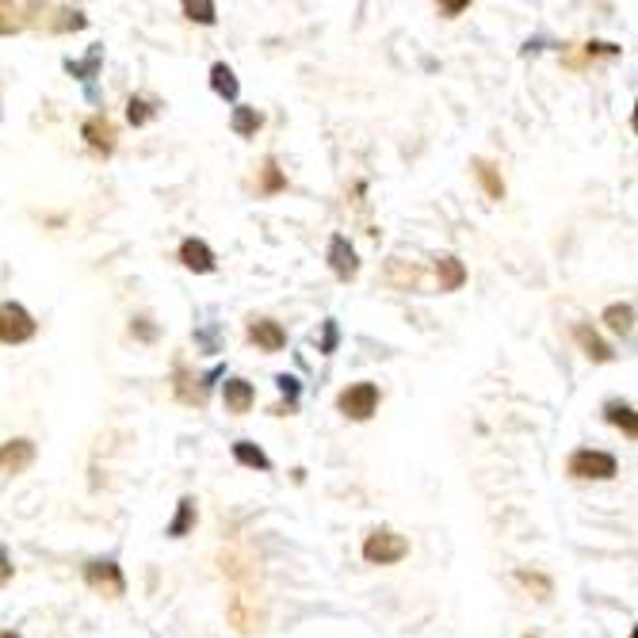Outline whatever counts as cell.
I'll list each match as a JSON object with an SVG mask.
<instances>
[{
	"mask_svg": "<svg viewBox=\"0 0 638 638\" xmlns=\"http://www.w3.org/2000/svg\"><path fill=\"white\" fill-rule=\"evenodd\" d=\"M566 470H570V478H577V482H608V478H616L619 474V459L612 451L581 447V451L570 455Z\"/></svg>",
	"mask_w": 638,
	"mask_h": 638,
	"instance_id": "1",
	"label": "cell"
},
{
	"mask_svg": "<svg viewBox=\"0 0 638 638\" xmlns=\"http://www.w3.org/2000/svg\"><path fill=\"white\" fill-rule=\"evenodd\" d=\"M405 554H409V543L398 532H390V528H379V532H371L363 539V558L371 566H394V562H402Z\"/></svg>",
	"mask_w": 638,
	"mask_h": 638,
	"instance_id": "2",
	"label": "cell"
},
{
	"mask_svg": "<svg viewBox=\"0 0 638 638\" xmlns=\"http://www.w3.org/2000/svg\"><path fill=\"white\" fill-rule=\"evenodd\" d=\"M379 386L375 383H352L348 390H341V398H337V409H341L348 421H371L375 417V409H379Z\"/></svg>",
	"mask_w": 638,
	"mask_h": 638,
	"instance_id": "3",
	"label": "cell"
},
{
	"mask_svg": "<svg viewBox=\"0 0 638 638\" xmlns=\"http://www.w3.org/2000/svg\"><path fill=\"white\" fill-rule=\"evenodd\" d=\"M35 333L39 325L20 302H0V344H27Z\"/></svg>",
	"mask_w": 638,
	"mask_h": 638,
	"instance_id": "4",
	"label": "cell"
},
{
	"mask_svg": "<svg viewBox=\"0 0 638 638\" xmlns=\"http://www.w3.org/2000/svg\"><path fill=\"white\" fill-rule=\"evenodd\" d=\"M85 581L96 589V593H104V596H123L127 593V577H123V570L111 562V558H96V562H88L85 566Z\"/></svg>",
	"mask_w": 638,
	"mask_h": 638,
	"instance_id": "5",
	"label": "cell"
},
{
	"mask_svg": "<svg viewBox=\"0 0 638 638\" xmlns=\"http://www.w3.org/2000/svg\"><path fill=\"white\" fill-rule=\"evenodd\" d=\"M329 268H333V276L337 279H356V272H360V256H356V249H352V241L348 237H333L329 241Z\"/></svg>",
	"mask_w": 638,
	"mask_h": 638,
	"instance_id": "6",
	"label": "cell"
},
{
	"mask_svg": "<svg viewBox=\"0 0 638 638\" xmlns=\"http://www.w3.org/2000/svg\"><path fill=\"white\" fill-rule=\"evenodd\" d=\"M180 264H184L188 272H199V276H211L214 268H218L211 245H207V241H199V237H188V241L180 245Z\"/></svg>",
	"mask_w": 638,
	"mask_h": 638,
	"instance_id": "7",
	"label": "cell"
},
{
	"mask_svg": "<svg viewBox=\"0 0 638 638\" xmlns=\"http://www.w3.org/2000/svg\"><path fill=\"white\" fill-rule=\"evenodd\" d=\"M249 341H253L260 352H283L287 333H283V325H279V321L256 318L253 325H249Z\"/></svg>",
	"mask_w": 638,
	"mask_h": 638,
	"instance_id": "8",
	"label": "cell"
},
{
	"mask_svg": "<svg viewBox=\"0 0 638 638\" xmlns=\"http://www.w3.org/2000/svg\"><path fill=\"white\" fill-rule=\"evenodd\" d=\"M81 134H85V142L96 149V153H115V127H111L107 115H92V119H85Z\"/></svg>",
	"mask_w": 638,
	"mask_h": 638,
	"instance_id": "9",
	"label": "cell"
},
{
	"mask_svg": "<svg viewBox=\"0 0 638 638\" xmlns=\"http://www.w3.org/2000/svg\"><path fill=\"white\" fill-rule=\"evenodd\" d=\"M470 169H474V180L482 184V192H486L490 203H501V199H505V180H501L497 165H490L486 157H474V161H470Z\"/></svg>",
	"mask_w": 638,
	"mask_h": 638,
	"instance_id": "10",
	"label": "cell"
},
{
	"mask_svg": "<svg viewBox=\"0 0 638 638\" xmlns=\"http://www.w3.org/2000/svg\"><path fill=\"white\" fill-rule=\"evenodd\" d=\"M222 402H226V409L230 413H249L253 409V402H256V390H253V383H245V379H226L222 383Z\"/></svg>",
	"mask_w": 638,
	"mask_h": 638,
	"instance_id": "11",
	"label": "cell"
},
{
	"mask_svg": "<svg viewBox=\"0 0 638 638\" xmlns=\"http://www.w3.org/2000/svg\"><path fill=\"white\" fill-rule=\"evenodd\" d=\"M574 341L581 344V352H585V356H589L593 363H612V360H616V352L600 341V337H596L585 321H577V325H574Z\"/></svg>",
	"mask_w": 638,
	"mask_h": 638,
	"instance_id": "12",
	"label": "cell"
},
{
	"mask_svg": "<svg viewBox=\"0 0 638 638\" xmlns=\"http://www.w3.org/2000/svg\"><path fill=\"white\" fill-rule=\"evenodd\" d=\"M436 276H440V291H459L467 283V268L455 253L436 256Z\"/></svg>",
	"mask_w": 638,
	"mask_h": 638,
	"instance_id": "13",
	"label": "cell"
},
{
	"mask_svg": "<svg viewBox=\"0 0 638 638\" xmlns=\"http://www.w3.org/2000/svg\"><path fill=\"white\" fill-rule=\"evenodd\" d=\"M100 65H104V46H92L81 62H65V73L69 77H77V81H85V85H92L96 81V73H100Z\"/></svg>",
	"mask_w": 638,
	"mask_h": 638,
	"instance_id": "14",
	"label": "cell"
},
{
	"mask_svg": "<svg viewBox=\"0 0 638 638\" xmlns=\"http://www.w3.org/2000/svg\"><path fill=\"white\" fill-rule=\"evenodd\" d=\"M31 459H35V444H31V440H12V444L0 451V463L12 470V474H20L23 467H31Z\"/></svg>",
	"mask_w": 638,
	"mask_h": 638,
	"instance_id": "15",
	"label": "cell"
},
{
	"mask_svg": "<svg viewBox=\"0 0 638 638\" xmlns=\"http://www.w3.org/2000/svg\"><path fill=\"white\" fill-rule=\"evenodd\" d=\"M604 325L619 333V337H627L631 329H635V306L631 302H612L608 310H604Z\"/></svg>",
	"mask_w": 638,
	"mask_h": 638,
	"instance_id": "16",
	"label": "cell"
},
{
	"mask_svg": "<svg viewBox=\"0 0 638 638\" xmlns=\"http://www.w3.org/2000/svg\"><path fill=\"white\" fill-rule=\"evenodd\" d=\"M211 88L222 96V100H230V104H237V96H241V85H237L234 69H230L226 62H218L211 69Z\"/></svg>",
	"mask_w": 638,
	"mask_h": 638,
	"instance_id": "17",
	"label": "cell"
},
{
	"mask_svg": "<svg viewBox=\"0 0 638 638\" xmlns=\"http://www.w3.org/2000/svg\"><path fill=\"white\" fill-rule=\"evenodd\" d=\"M195 497H180V505H176V516L169 520V539H184V535L195 528Z\"/></svg>",
	"mask_w": 638,
	"mask_h": 638,
	"instance_id": "18",
	"label": "cell"
},
{
	"mask_svg": "<svg viewBox=\"0 0 638 638\" xmlns=\"http://www.w3.org/2000/svg\"><path fill=\"white\" fill-rule=\"evenodd\" d=\"M604 417H608V425L623 428L627 436H638V417H635V405L627 402H608L604 405Z\"/></svg>",
	"mask_w": 638,
	"mask_h": 638,
	"instance_id": "19",
	"label": "cell"
},
{
	"mask_svg": "<svg viewBox=\"0 0 638 638\" xmlns=\"http://www.w3.org/2000/svg\"><path fill=\"white\" fill-rule=\"evenodd\" d=\"M260 111L256 107H245V104H237L234 107V115H230V130H234L237 138H253L256 130H260Z\"/></svg>",
	"mask_w": 638,
	"mask_h": 638,
	"instance_id": "20",
	"label": "cell"
},
{
	"mask_svg": "<svg viewBox=\"0 0 638 638\" xmlns=\"http://www.w3.org/2000/svg\"><path fill=\"white\" fill-rule=\"evenodd\" d=\"M234 459L241 463V467H249V470H264V474L272 470V459H268V455H264V451H260L256 444H249V440H237V444H234Z\"/></svg>",
	"mask_w": 638,
	"mask_h": 638,
	"instance_id": "21",
	"label": "cell"
},
{
	"mask_svg": "<svg viewBox=\"0 0 638 638\" xmlns=\"http://www.w3.org/2000/svg\"><path fill=\"white\" fill-rule=\"evenodd\" d=\"M27 8L23 4H8V0H0V35H16L27 27V16H23Z\"/></svg>",
	"mask_w": 638,
	"mask_h": 638,
	"instance_id": "22",
	"label": "cell"
},
{
	"mask_svg": "<svg viewBox=\"0 0 638 638\" xmlns=\"http://www.w3.org/2000/svg\"><path fill=\"white\" fill-rule=\"evenodd\" d=\"M287 188V176L279 172V161L276 157H268L264 161V169H260V195H276Z\"/></svg>",
	"mask_w": 638,
	"mask_h": 638,
	"instance_id": "23",
	"label": "cell"
},
{
	"mask_svg": "<svg viewBox=\"0 0 638 638\" xmlns=\"http://www.w3.org/2000/svg\"><path fill=\"white\" fill-rule=\"evenodd\" d=\"M184 16L203 23V27H211V23L218 20V8H214L211 0H188V4H184Z\"/></svg>",
	"mask_w": 638,
	"mask_h": 638,
	"instance_id": "24",
	"label": "cell"
},
{
	"mask_svg": "<svg viewBox=\"0 0 638 638\" xmlns=\"http://www.w3.org/2000/svg\"><path fill=\"white\" fill-rule=\"evenodd\" d=\"M54 31H85L88 20H85V12H77V8H62L58 12V20L50 23Z\"/></svg>",
	"mask_w": 638,
	"mask_h": 638,
	"instance_id": "25",
	"label": "cell"
},
{
	"mask_svg": "<svg viewBox=\"0 0 638 638\" xmlns=\"http://www.w3.org/2000/svg\"><path fill=\"white\" fill-rule=\"evenodd\" d=\"M127 119H130V127H146L149 119H153V104H149V100H142V96H130Z\"/></svg>",
	"mask_w": 638,
	"mask_h": 638,
	"instance_id": "26",
	"label": "cell"
},
{
	"mask_svg": "<svg viewBox=\"0 0 638 638\" xmlns=\"http://www.w3.org/2000/svg\"><path fill=\"white\" fill-rule=\"evenodd\" d=\"M276 386L287 394V405L283 409H276V413H295V405H298V394H302V386H298L295 375H276Z\"/></svg>",
	"mask_w": 638,
	"mask_h": 638,
	"instance_id": "27",
	"label": "cell"
},
{
	"mask_svg": "<svg viewBox=\"0 0 638 638\" xmlns=\"http://www.w3.org/2000/svg\"><path fill=\"white\" fill-rule=\"evenodd\" d=\"M516 577H520V581H524L528 589H535V593H539V600H547V596H551V581H547L543 574H532V570H520Z\"/></svg>",
	"mask_w": 638,
	"mask_h": 638,
	"instance_id": "28",
	"label": "cell"
},
{
	"mask_svg": "<svg viewBox=\"0 0 638 638\" xmlns=\"http://www.w3.org/2000/svg\"><path fill=\"white\" fill-rule=\"evenodd\" d=\"M337 341H341L337 321H325V325H321V352H325V356H329V352H337Z\"/></svg>",
	"mask_w": 638,
	"mask_h": 638,
	"instance_id": "29",
	"label": "cell"
},
{
	"mask_svg": "<svg viewBox=\"0 0 638 638\" xmlns=\"http://www.w3.org/2000/svg\"><path fill=\"white\" fill-rule=\"evenodd\" d=\"M467 8H470V0H451V4H440V16H447V20H451V16L467 12Z\"/></svg>",
	"mask_w": 638,
	"mask_h": 638,
	"instance_id": "30",
	"label": "cell"
},
{
	"mask_svg": "<svg viewBox=\"0 0 638 638\" xmlns=\"http://www.w3.org/2000/svg\"><path fill=\"white\" fill-rule=\"evenodd\" d=\"M12 577V566H8V558H4V551H0V585Z\"/></svg>",
	"mask_w": 638,
	"mask_h": 638,
	"instance_id": "31",
	"label": "cell"
},
{
	"mask_svg": "<svg viewBox=\"0 0 638 638\" xmlns=\"http://www.w3.org/2000/svg\"><path fill=\"white\" fill-rule=\"evenodd\" d=\"M138 333H142L146 341H153V325H146V318H138Z\"/></svg>",
	"mask_w": 638,
	"mask_h": 638,
	"instance_id": "32",
	"label": "cell"
},
{
	"mask_svg": "<svg viewBox=\"0 0 638 638\" xmlns=\"http://www.w3.org/2000/svg\"><path fill=\"white\" fill-rule=\"evenodd\" d=\"M0 638H20L16 631H0Z\"/></svg>",
	"mask_w": 638,
	"mask_h": 638,
	"instance_id": "33",
	"label": "cell"
},
{
	"mask_svg": "<svg viewBox=\"0 0 638 638\" xmlns=\"http://www.w3.org/2000/svg\"><path fill=\"white\" fill-rule=\"evenodd\" d=\"M524 638H535V635H524Z\"/></svg>",
	"mask_w": 638,
	"mask_h": 638,
	"instance_id": "34",
	"label": "cell"
}]
</instances>
